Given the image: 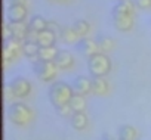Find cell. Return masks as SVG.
Returning <instances> with one entry per match:
<instances>
[{"instance_id": "ac0fdd59", "label": "cell", "mask_w": 151, "mask_h": 140, "mask_svg": "<svg viewBox=\"0 0 151 140\" xmlns=\"http://www.w3.org/2000/svg\"><path fill=\"white\" fill-rule=\"evenodd\" d=\"M108 83L104 77H99V78H92V93L98 95V96H104L108 93Z\"/></svg>"}, {"instance_id": "484cf974", "label": "cell", "mask_w": 151, "mask_h": 140, "mask_svg": "<svg viewBox=\"0 0 151 140\" xmlns=\"http://www.w3.org/2000/svg\"><path fill=\"white\" fill-rule=\"evenodd\" d=\"M11 38H12V31H11L9 22H5V24H3V41L11 40Z\"/></svg>"}, {"instance_id": "83f0119b", "label": "cell", "mask_w": 151, "mask_h": 140, "mask_svg": "<svg viewBox=\"0 0 151 140\" xmlns=\"http://www.w3.org/2000/svg\"><path fill=\"white\" fill-rule=\"evenodd\" d=\"M47 30H50V31H53V33H61V27L55 22V21H47Z\"/></svg>"}, {"instance_id": "44dd1931", "label": "cell", "mask_w": 151, "mask_h": 140, "mask_svg": "<svg viewBox=\"0 0 151 140\" xmlns=\"http://www.w3.org/2000/svg\"><path fill=\"white\" fill-rule=\"evenodd\" d=\"M28 27H30L31 31L42 33V31H45V30L47 28V21H46L43 16H40V15H34V16H31V19L28 21Z\"/></svg>"}, {"instance_id": "d6986e66", "label": "cell", "mask_w": 151, "mask_h": 140, "mask_svg": "<svg viewBox=\"0 0 151 140\" xmlns=\"http://www.w3.org/2000/svg\"><path fill=\"white\" fill-rule=\"evenodd\" d=\"M59 37L64 43L67 44H71V43H79L80 37L77 36V33L74 31L73 27H62L61 33H59Z\"/></svg>"}, {"instance_id": "603a6c76", "label": "cell", "mask_w": 151, "mask_h": 140, "mask_svg": "<svg viewBox=\"0 0 151 140\" xmlns=\"http://www.w3.org/2000/svg\"><path fill=\"white\" fill-rule=\"evenodd\" d=\"M73 28H74V31L77 33V36L80 38H86L91 33V24L85 19H77L73 24Z\"/></svg>"}, {"instance_id": "2e32d148", "label": "cell", "mask_w": 151, "mask_h": 140, "mask_svg": "<svg viewBox=\"0 0 151 140\" xmlns=\"http://www.w3.org/2000/svg\"><path fill=\"white\" fill-rule=\"evenodd\" d=\"M39 49H40V46H39L37 43H33V41H24V43H22V53H24L28 59H31V60H34V62L39 60V58H37Z\"/></svg>"}, {"instance_id": "8992f818", "label": "cell", "mask_w": 151, "mask_h": 140, "mask_svg": "<svg viewBox=\"0 0 151 140\" xmlns=\"http://www.w3.org/2000/svg\"><path fill=\"white\" fill-rule=\"evenodd\" d=\"M9 86L12 87L14 96L18 97V99L27 97V96L31 93V83H30L27 78H24V77H17V78H14Z\"/></svg>"}, {"instance_id": "30bf717a", "label": "cell", "mask_w": 151, "mask_h": 140, "mask_svg": "<svg viewBox=\"0 0 151 140\" xmlns=\"http://www.w3.org/2000/svg\"><path fill=\"white\" fill-rule=\"evenodd\" d=\"M113 22L116 30L122 33H127L133 27V16L132 15H120V14H113Z\"/></svg>"}, {"instance_id": "5b68a950", "label": "cell", "mask_w": 151, "mask_h": 140, "mask_svg": "<svg viewBox=\"0 0 151 140\" xmlns=\"http://www.w3.org/2000/svg\"><path fill=\"white\" fill-rule=\"evenodd\" d=\"M22 52V43L18 40H6L3 41V62L8 65L9 60H14L18 58V55Z\"/></svg>"}, {"instance_id": "4fadbf2b", "label": "cell", "mask_w": 151, "mask_h": 140, "mask_svg": "<svg viewBox=\"0 0 151 140\" xmlns=\"http://www.w3.org/2000/svg\"><path fill=\"white\" fill-rule=\"evenodd\" d=\"M56 43V33L50 31V30H45L42 33H39V37H37V44L40 47H50V46H55Z\"/></svg>"}, {"instance_id": "3957f363", "label": "cell", "mask_w": 151, "mask_h": 140, "mask_svg": "<svg viewBox=\"0 0 151 140\" xmlns=\"http://www.w3.org/2000/svg\"><path fill=\"white\" fill-rule=\"evenodd\" d=\"M88 69H89L92 78L105 77L111 69V60L107 56V53L99 52L88 59Z\"/></svg>"}, {"instance_id": "277c9868", "label": "cell", "mask_w": 151, "mask_h": 140, "mask_svg": "<svg viewBox=\"0 0 151 140\" xmlns=\"http://www.w3.org/2000/svg\"><path fill=\"white\" fill-rule=\"evenodd\" d=\"M33 72L36 77L45 83H52L56 78L58 74V66L53 62H45V60H37L33 63Z\"/></svg>"}, {"instance_id": "9c48e42d", "label": "cell", "mask_w": 151, "mask_h": 140, "mask_svg": "<svg viewBox=\"0 0 151 140\" xmlns=\"http://www.w3.org/2000/svg\"><path fill=\"white\" fill-rule=\"evenodd\" d=\"M9 27H11L14 40H18L21 43H24L27 40V36L30 33L28 22H25V21H22V22H9Z\"/></svg>"}, {"instance_id": "f546056e", "label": "cell", "mask_w": 151, "mask_h": 140, "mask_svg": "<svg viewBox=\"0 0 151 140\" xmlns=\"http://www.w3.org/2000/svg\"><path fill=\"white\" fill-rule=\"evenodd\" d=\"M45 2H49V3H59V5H68V3L73 2V0H45Z\"/></svg>"}, {"instance_id": "ba28073f", "label": "cell", "mask_w": 151, "mask_h": 140, "mask_svg": "<svg viewBox=\"0 0 151 140\" xmlns=\"http://www.w3.org/2000/svg\"><path fill=\"white\" fill-rule=\"evenodd\" d=\"M27 16V6L25 5H11L6 11L8 22H22Z\"/></svg>"}, {"instance_id": "5bb4252c", "label": "cell", "mask_w": 151, "mask_h": 140, "mask_svg": "<svg viewBox=\"0 0 151 140\" xmlns=\"http://www.w3.org/2000/svg\"><path fill=\"white\" fill-rule=\"evenodd\" d=\"M135 2L132 0H122L113 8V14H120V15H132L135 12Z\"/></svg>"}, {"instance_id": "d6a6232c", "label": "cell", "mask_w": 151, "mask_h": 140, "mask_svg": "<svg viewBox=\"0 0 151 140\" xmlns=\"http://www.w3.org/2000/svg\"><path fill=\"white\" fill-rule=\"evenodd\" d=\"M119 2H122V0H119Z\"/></svg>"}, {"instance_id": "d4e9b609", "label": "cell", "mask_w": 151, "mask_h": 140, "mask_svg": "<svg viewBox=\"0 0 151 140\" xmlns=\"http://www.w3.org/2000/svg\"><path fill=\"white\" fill-rule=\"evenodd\" d=\"M135 5L138 9H151V0H135Z\"/></svg>"}, {"instance_id": "52a82bcc", "label": "cell", "mask_w": 151, "mask_h": 140, "mask_svg": "<svg viewBox=\"0 0 151 140\" xmlns=\"http://www.w3.org/2000/svg\"><path fill=\"white\" fill-rule=\"evenodd\" d=\"M77 50H79L83 56H86L88 59H89L91 56L99 53V47H98L96 41L92 40V38H89V37L79 40V43H77Z\"/></svg>"}, {"instance_id": "1f68e13d", "label": "cell", "mask_w": 151, "mask_h": 140, "mask_svg": "<svg viewBox=\"0 0 151 140\" xmlns=\"http://www.w3.org/2000/svg\"><path fill=\"white\" fill-rule=\"evenodd\" d=\"M102 140H114L110 134H104V137H102Z\"/></svg>"}, {"instance_id": "6da1fadb", "label": "cell", "mask_w": 151, "mask_h": 140, "mask_svg": "<svg viewBox=\"0 0 151 140\" xmlns=\"http://www.w3.org/2000/svg\"><path fill=\"white\" fill-rule=\"evenodd\" d=\"M73 96H74L73 87L65 81H53L47 92V97L56 109L68 105Z\"/></svg>"}, {"instance_id": "f1b7e54d", "label": "cell", "mask_w": 151, "mask_h": 140, "mask_svg": "<svg viewBox=\"0 0 151 140\" xmlns=\"http://www.w3.org/2000/svg\"><path fill=\"white\" fill-rule=\"evenodd\" d=\"M5 96H6V99H12V97H15L11 86H6V87H5Z\"/></svg>"}, {"instance_id": "4316f807", "label": "cell", "mask_w": 151, "mask_h": 140, "mask_svg": "<svg viewBox=\"0 0 151 140\" xmlns=\"http://www.w3.org/2000/svg\"><path fill=\"white\" fill-rule=\"evenodd\" d=\"M56 112L59 114V115H62V117H68V115H73L71 112V108H70V105H65V106H61V108H58L56 109Z\"/></svg>"}, {"instance_id": "e0dca14e", "label": "cell", "mask_w": 151, "mask_h": 140, "mask_svg": "<svg viewBox=\"0 0 151 140\" xmlns=\"http://www.w3.org/2000/svg\"><path fill=\"white\" fill-rule=\"evenodd\" d=\"M59 49H56V46H50V47H40L39 49V60H45V62H53L56 55H58Z\"/></svg>"}, {"instance_id": "ffe728a7", "label": "cell", "mask_w": 151, "mask_h": 140, "mask_svg": "<svg viewBox=\"0 0 151 140\" xmlns=\"http://www.w3.org/2000/svg\"><path fill=\"white\" fill-rule=\"evenodd\" d=\"M95 41L99 47V52H102V53H107L114 47V40L110 36H105V34H98Z\"/></svg>"}, {"instance_id": "7c38bea8", "label": "cell", "mask_w": 151, "mask_h": 140, "mask_svg": "<svg viewBox=\"0 0 151 140\" xmlns=\"http://www.w3.org/2000/svg\"><path fill=\"white\" fill-rule=\"evenodd\" d=\"M53 63L58 66V69H68V68L73 66L74 58H73V55L68 50H59L56 58H55V60H53Z\"/></svg>"}, {"instance_id": "7402d4cb", "label": "cell", "mask_w": 151, "mask_h": 140, "mask_svg": "<svg viewBox=\"0 0 151 140\" xmlns=\"http://www.w3.org/2000/svg\"><path fill=\"white\" fill-rule=\"evenodd\" d=\"M68 105H70L73 114H74V112H85V108H86V99H85V96H82V95L74 93V96L71 97V100H70Z\"/></svg>"}, {"instance_id": "9a60e30c", "label": "cell", "mask_w": 151, "mask_h": 140, "mask_svg": "<svg viewBox=\"0 0 151 140\" xmlns=\"http://www.w3.org/2000/svg\"><path fill=\"white\" fill-rule=\"evenodd\" d=\"M88 124H89V119H88V115L85 112H74L71 115V125L74 130L82 131L88 127Z\"/></svg>"}, {"instance_id": "7a4b0ae2", "label": "cell", "mask_w": 151, "mask_h": 140, "mask_svg": "<svg viewBox=\"0 0 151 140\" xmlns=\"http://www.w3.org/2000/svg\"><path fill=\"white\" fill-rule=\"evenodd\" d=\"M8 115H9V119L12 124L18 125V127H25L28 125L31 121H33V117H34V112L30 106H27L25 103H21V102H17V103H12L8 109Z\"/></svg>"}, {"instance_id": "cb8c5ba5", "label": "cell", "mask_w": 151, "mask_h": 140, "mask_svg": "<svg viewBox=\"0 0 151 140\" xmlns=\"http://www.w3.org/2000/svg\"><path fill=\"white\" fill-rule=\"evenodd\" d=\"M120 140H136L138 131L133 125H122L119 130Z\"/></svg>"}, {"instance_id": "8fae6325", "label": "cell", "mask_w": 151, "mask_h": 140, "mask_svg": "<svg viewBox=\"0 0 151 140\" xmlns=\"http://www.w3.org/2000/svg\"><path fill=\"white\" fill-rule=\"evenodd\" d=\"M73 89L76 90V93L77 95H88L92 92V78L86 77V75H79L76 77L74 83H73Z\"/></svg>"}, {"instance_id": "4dcf8cb0", "label": "cell", "mask_w": 151, "mask_h": 140, "mask_svg": "<svg viewBox=\"0 0 151 140\" xmlns=\"http://www.w3.org/2000/svg\"><path fill=\"white\" fill-rule=\"evenodd\" d=\"M27 0H11V5H25Z\"/></svg>"}, {"instance_id": "836d02e7", "label": "cell", "mask_w": 151, "mask_h": 140, "mask_svg": "<svg viewBox=\"0 0 151 140\" xmlns=\"http://www.w3.org/2000/svg\"><path fill=\"white\" fill-rule=\"evenodd\" d=\"M119 140H120V139H119Z\"/></svg>"}]
</instances>
